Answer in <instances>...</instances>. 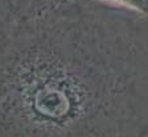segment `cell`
Instances as JSON below:
<instances>
[{
  "label": "cell",
  "instance_id": "cell-1",
  "mask_svg": "<svg viewBox=\"0 0 148 137\" xmlns=\"http://www.w3.org/2000/svg\"><path fill=\"white\" fill-rule=\"evenodd\" d=\"M0 137H148V16L60 0L0 37Z\"/></svg>",
  "mask_w": 148,
  "mask_h": 137
},
{
  "label": "cell",
  "instance_id": "cell-2",
  "mask_svg": "<svg viewBox=\"0 0 148 137\" xmlns=\"http://www.w3.org/2000/svg\"><path fill=\"white\" fill-rule=\"evenodd\" d=\"M25 0H0V37L24 17Z\"/></svg>",
  "mask_w": 148,
  "mask_h": 137
},
{
  "label": "cell",
  "instance_id": "cell-3",
  "mask_svg": "<svg viewBox=\"0 0 148 137\" xmlns=\"http://www.w3.org/2000/svg\"><path fill=\"white\" fill-rule=\"evenodd\" d=\"M118 4H122L124 7L138 11V12L143 13V15L148 16V0H111Z\"/></svg>",
  "mask_w": 148,
  "mask_h": 137
}]
</instances>
